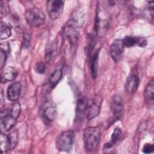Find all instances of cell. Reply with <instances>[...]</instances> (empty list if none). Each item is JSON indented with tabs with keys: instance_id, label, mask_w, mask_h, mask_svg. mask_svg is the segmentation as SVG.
Segmentation results:
<instances>
[{
	"instance_id": "cell-1",
	"label": "cell",
	"mask_w": 154,
	"mask_h": 154,
	"mask_svg": "<svg viewBox=\"0 0 154 154\" xmlns=\"http://www.w3.org/2000/svg\"><path fill=\"white\" fill-rule=\"evenodd\" d=\"M100 138V130L98 127L86 128L83 132L84 146L88 152L95 151L99 146Z\"/></svg>"
},
{
	"instance_id": "cell-2",
	"label": "cell",
	"mask_w": 154,
	"mask_h": 154,
	"mask_svg": "<svg viewBox=\"0 0 154 154\" xmlns=\"http://www.w3.org/2000/svg\"><path fill=\"white\" fill-rule=\"evenodd\" d=\"M75 140V134L72 130H67L60 133L56 138V147L60 151L71 150Z\"/></svg>"
},
{
	"instance_id": "cell-3",
	"label": "cell",
	"mask_w": 154,
	"mask_h": 154,
	"mask_svg": "<svg viewBox=\"0 0 154 154\" xmlns=\"http://www.w3.org/2000/svg\"><path fill=\"white\" fill-rule=\"evenodd\" d=\"M25 17L26 22L30 26L38 27L45 23L46 16L40 8L32 7L26 11Z\"/></svg>"
},
{
	"instance_id": "cell-4",
	"label": "cell",
	"mask_w": 154,
	"mask_h": 154,
	"mask_svg": "<svg viewBox=\"0 0 154 154\" xmlns=\"http://www.w3.org/2000/svg\"><path fill=\"white\" fill-rule=\"evenodd\" d=\"M41 117L45 123L49 125L54 122L57 115L56 105L51 100L45 101L40 109Z\"/></svg>"
},
{
	"instance_id": "cell-5",
	"label": "cell",
	"mask_w": 154,
	"mask_h": 154,
	"mask_svg": "<svg viewBox=\"0 0 154 154\" xmlns=\"http://www.w3.org/2000/svg\"><path fill=\"white\" fill-rule=\"evenodd\" d=\"M64 2L61 0H51L47 1L46 8L49 17L55 20L58 19L63 11Z\"/></svg>"
},
{
	"instance_id": "cell-6",
	"label": "cell",
	"mask_w": 154,
	"mask_h": 154,
	"mask_svg": "<svg viewBox=\"0 0 154 154\" xmlns=\"http://www.w3.org/2000/svg\"><path fill=\"white\" fill-rule=\"evenodd\" d=\"M85 13L84 9L82 7H79L73 10L72 13L67 25L72 26L74 28L81 27L85 20Z\"/></svg>"
},
{
	"instance_id": "cell-7",
	"label": "cell",
	"mask_w": 154,
	"mask_h": 154,
	"mask_svg": "<svg viewBox=\"0 0 154 154\" xmlns=\"http://www.w3.org/2000/svg\"><path fill=\"white\" fill-rule=\"evenodd\" d=\"M17 119L10 114L8 109L1 111L0 128L1 132H5L11 130L14 126Z\"/></svg>"
},
{
	"instance_id": "cell-8",
	"label": "cell",
	"mask_w": 154,
	"mask_h": 154,
	"mask_svg": "<svg viewBox=\"0 0 154 154\" xmlns=\"http://www.w3.org/2000/svg\"><path fill=\"white\" fill-rule=\"evenodd\" d=\"M111 109L115 120H120L123 114V105L122 97L119 94L112 96L111 103Z\"/></svg>"
},
{
	"instance_id": "cell-9",
	"label": "cell",
	"mask_w": 154,
	"mask_h": 154,
	"mask_svg": "<svg viewBox=\"0 0 154 154\" xmlns=\"http://www.w3.org/2000/svg\"><path fill=\"white\" fill-rule=\"evenodd\" d=\"M124 45L122 40L116 39L111 44L109 49V54L115 63L119 61L122 55Z\"/></svg>"
},
{
	"instance_id": "cell-10",
	"label": "cell",
	"mask_w": 154,
	"mask_h": 154,
	"mask_svg": "<svg viewBox=\"0 0 154 154\" xmlns=\"http://www.w3.org/2000/svg\"><path fill=\"white\" fill-rule=\"evenodd\" d=\"M101 103L102 98L100 97H97L93 99L90 105H88L86 112V117L87 120H90L93 119L99 115Z\"/></svg>"
},
{
	"instance_id": "cell-11",
	"label": "cell",
	"mask_w": 154,
	"mask_h": 154,
	"mask_svg": "<svg viewBox=\"0 0 154 154\" xmlns=\"http://www.w3.org/2000/svg\"><path fill=\"white\" fill-rule=\"evenodd\" d=\"M140 83V79L137 74L131 73L126 79L125 83V90L128 94H134L137 90Z\"/></svg>"
},
{
	"instance_id": "cell-12",
	"label": "cell",
	"mask_w": 154,
	"mask_h": 154,
	"mask_svg": "<svg viewBox=\"0 0 154 154\" xmlns=\"http://www.w3.org/2000/svg\"><path fill=\"white\" fill-rule=\"evenodd\" d=\"M88 101L85 96L79 97L78 100L76 108V121L81 122L86 116Z\"/></svg>"
},
{
	"instance_id": "cell-13",
	"label": "cell",
	"mask_w": 154,
	"mask_h": 154,
	"mask_svg": "<svg viewBox=\"0 0 154 154\" xmlns=\"http://www.w3.org/2000/svg\"><path fill=\"white\" fill-rule=\"evenodd\" d=\"M21 91V84L19 82H14L11 84L7 91V96L9 100L11 102H16L20 94Z\"/></svg>"
},
{
	"instance_id": "cell-14",
	"label": "cell",
	"mask_w": 154,
	"mask_h": 154,
	"mask_svg": "<svg viewBox=\"0 0 154 154\" xmlns=\"http://www.w3.org/2000/svg\"><path fill=\"white\" fill-rule=\"evenodd\" d=\"M57 51V45L55 42L48 43L45 49V60L47 63L51 64L54 62Z\"/></svg>"
},
{
	"instance_id": "cell-15",
	"label": "cell",
	"mask_w": 154,
	"mask_h": 154,
	"mask_svg": "<svg viewBox=\"0 0 154 154\" xmlns=\"http://www.w3.org/2000/svg\"><path fill=\"white\" fill-rule=\"evenodd\" d=\"M18 70L16 67L13 66L6 67L1 73V82H6L13 81L18 75Z\"/></svg>"
},
{
	"instance_id": "cell-16",
	"label": "cell",
	"mask_w": 154,
	"mask_h": 154,
	"mask_svg": "<svg viewBox=\"0 0 154 154\" xmlns=\"http://www.w3.org/2000/svg\"><path fill=\"white\" fill-rule=\"evenodd\" d=\"M144 100L149 106L152 105L154 101V80L152 79L148 83L144 90Z\"/></svg>"
},
{
	"instance_id": "cell-17",
	"label": "cell",
	"mask_w": 154,
	"mask_h": 154,
	"mask_svg": "<svg viewBox=\"0 0 154 154\" xmlns=\"http://www.w3.org/2000/svg\"><path fill=\"white\" fill-rule=\"evenodd\" d=\"M63 34L71 45H73L76 43L78 38V33L76 28L66 25L63 29Z\"/></svg>"
},
{
	"instance_id": "cell-18",
	"label": "cell",
	"mask_w": 154,
	"mask_h": 154,
	"mask_svg": "<svg viewBox=\"0 0 154 154\" xmlns=\"http://www.w3.org/2000/svg\"><path fill=\"white\" fill-rule=\"evenodd\" d=\"M10 52V46L8 42H4L0 46V67L2 69Z\"/></svg>"
},
{
	"instance_id": "cell-19",
	"label": "cell",
	"mask_w": 154,
	"mask_h": 154,
	"mask_svg": "<svg viewBox=\"0 0 154 154\" xmlns=\"http://www.w3.org/2000/svg\"><path fill=\"white\" fill-rule=\"evenodd\" d=\"M0 146L1 152L5 153L9 150H11V142L8 135H6L5 132H1L0 135Z\"/></svg>"
},
{
	"instance_id": "cell-20",
	"label": "cell",
	"mask_w": 154,
	"mask_h": 154,
	"mask_svg": "<svg viewBox=\"0 0 154 154\" xmlns=\"http://www.w3.org/2000/svg\"><path fill=\"white\" fill-rule=\"evenodd\" d=\"M99 51H97L92 56L90 63V70L93 78L95 79L97 76V67Z\"/></svg>"
},
{
	"instance_id": "cell-21",
	"label": "cell",
	"mask_w": 154,
	"mask_h": 154,
	"mask_svg": "<svg viewBox=\"0 0 154 154\" xmlns=\"http://www.w3.org/2000/svg\"><path fill=\"white\" fill-rule=\"evenodd\" d=\"M121 135H122L121 129L118 128H115L114 129L113 132L111 134L110 141L109 142H108L107 143L105 144L104 147L105 149H109V148L112 147L117 142V141L120 139Z\"/></svg>"
},
{
	"instance_id": "cell-22",
	"label": "cell",
	"mask_w": 154,
	"mask_h": 154,
	"mask_svg": "<svg viewBox=\"0 0 154 154\" xmlns=\"http://www.w3.org/2000/svg\"><path fill=\"white\" fill-rule=\"evenodd\" d=\"M61 76L62 70L61 69H57L52 73L49 79V83L52 88H54L58 83Z\"/></svg>"
},
{
	"instance_id": "cell-23",
	"label": "cell",
	"mask_w": 154,
	"mask_h": 154,
	"mask_svg": "<svg viewBox=\"0 0 154 154\" xmlns=\"http://www.w3.org/2000/svg\"><path fill=\"white\" fill-rule=\"evenodd\" d=\"M11 34V30L10 26L4 22H1L0 38L4 40L8 38Z\"/></svg>"
},
{
	"instance_id": "cell-24",
	"label": "cell",
	"mask_w": 154,
	"mask_h": 154,
	"mask_svg": "<svg viewBox=\"0 0 154 154\" xmlns=\"http://www.w3.org/2000/svg\"><path fill=\"white\" fill-rule=\"evenodd\" d=\"M13 102L14 103L11 105V106L7 109L11 115H12L16 119H17L20 114V111H21L20 105L17 101Z\"/></svg>"
},
{
	"instance_id": "cell-25",
	"label": "cell",
	"mask_w": 154,
	"mask_h": 154,
	"mask_svg": "<svg viewBox=\"0 0 154 154\" xmlns=\"http://www.w3.org/2000/svg\"><path fill=\"white\" fill-rule=\"evenodd\" d=\"M123 45L125 47L130 48L136 45V37L131 35H127L122 40Z\"/></svg>"
},
{
	"instance_id": "cell-26",
	"label": "cell",
	"mask_w": 154,
	"mask_h": 154,
	"mask_svg": "<svg viewBox=\"0 0 154 154\" xmlns=\"http://www.w3.org/2000/svg\"><path fill=\"white\" fill-rule=\"evenodd\" d=\"M8 136H9L10 140L11 142V149H13L16 147V146L17 143V139H18L17 133L16 131H13L8 134Z\"/></svg>"
},
{
	"instance_id": "cell-27",
	"label": "cell",
	"mask_w": 154,
	"mask_h": 154,
	"mask_svg": "<svg viewBox=\"0 0 154 154\" xmlns=\"http://www.w3.org/2000/svg\"><path fill=\"white\" fill-rule=\"evenodd\" d=\"M1 17H2L7 14L9 11V8L7 5V2L1 1Z\"/></svg>"
},
{
	"instance_id": "cell-28",
	"label": "cell",
	"mask_w": 154,
	"mask_h": 154,
	"mask_svg": "<svg viewBox=\"0 0 154 154\" xmlns=\"http://www.w3.org/2000/svg\"><path fill=\"white\" fill-rule=\"evenodd\" d=\"M35 70L37 73L40 74H43L45 72L46 70V66L45 63L42 61H40L37 63L35 66Z\"/></svg>"
},
{
	"instance_id": "cell-29",
	"label": "cell",
	"mask_w": 154,
	"mask_h": 154,
	"mask_svg": "<svg viewBox=\"0 0 154 154\" xmlns=\"http://www.w3.org/2000/svg\"><path fill=\"white\" fill-rule=\"evenodd\" d=\"M147 44V40L143 37H136V45L141 48L145 47Z\"/></svg>"
},
{
	"instance_id": "cell-30",
	"label": "cell",
	"mask_w": 154,
	"mask_h": 154,
	"mask_svg": "<svg viewBox=\"0 0 154 154\" xmlns=\"http://www.w3.org/2000/svg\"><path fill=\"white\" fill-rule=\"evenodd\" d=\"M153 150V145L152 144L147 143L144 145L143 148V152L145 153H152Z\"/></svg>"
},
{
	"instance_id": "cell-31",
	"label": "cell",
	"mask_w": 154,
	"mask_h": 154,
	"mask_svg": "<svg viewBox=\"0 0 154 154\" xmlns=\"http://www.w3.org/2000/svg\"><path fill=\"white\" fill-rule=\"evenodd\" d=\"M30 42H31V37H30L29 35H28L27 33H26L24 35V37H23L24 47L28 48L30 45Z\"/></svg>"
}]
</instances>
